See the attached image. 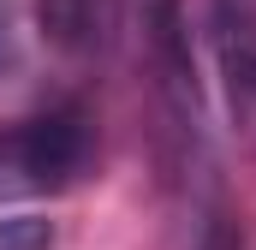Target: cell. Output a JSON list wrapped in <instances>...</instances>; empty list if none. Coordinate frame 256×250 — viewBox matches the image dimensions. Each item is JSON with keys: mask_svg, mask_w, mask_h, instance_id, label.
<instances>
[{"mask_svg": "<svg viewBox=\"0 0 256 250\" xmlns=\"http://www.w3.org/2000/svg\"><path fill=\"white\" fill-rule=\"evenodd\" d=\"M102 24H108V6L102 0H42V30L60 48H96L102 42Z\"/></svg>", "mask_w": 256, "mask_h": 250, "instance_id": "7a4b0ae2", "label": "cell"}, {"mask_svg": "<svg viewBox=\"0 0 256 250\" xmlns=\"http://www.w3.org/2000/svg\"><path fill=\"white\" fill-rule=\"evenodd\" d=\"M232 114L256 149V54H232Z\"/></svg>", "mask_w": 256, "mask_h": 250, "instance_id": "3957f363", "label": "cell"}, {"mask_svg": "<svg viewBox=\"0 0 256 250\" xmlns=\"http://www.w3.org/2000/svg\"><path fill=\"white\" fill-rule=\"evenodd\" d=\"M90 167V125L84 114H36V120L0 125V202L66 190Z\"/></svg>", "mask_w": 256, "mask_h": 250, "instance_id": "6da1fadb", "label": "cell"}, {"mask_svg": "<svg viewBox=\"0 0 256 250\" xmlns=\"http://www.w3.org/2000/svg\"><path fill=\"white\" fill-rule=\"evenodd\" d=\"M0 250H54V220H42V214H6L0 220Z\"/></svg>", "mask_w": 256, "mask_h": 250, "instance_id": "277c9868", "label": "cell"}]
</instances>
